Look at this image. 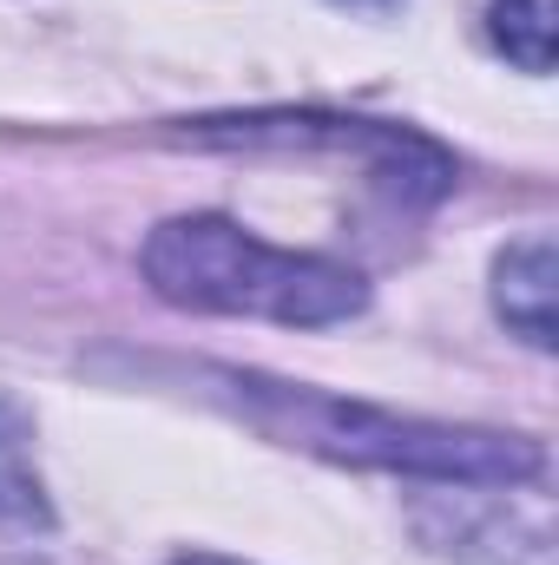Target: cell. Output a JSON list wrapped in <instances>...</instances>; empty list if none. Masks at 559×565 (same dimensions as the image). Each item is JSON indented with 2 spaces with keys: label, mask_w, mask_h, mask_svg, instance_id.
Masks as SVG:
<instances>
[{
  "label": "cell",
  "mask_w": 559,
  "mask_h": 565,
  "mask_svg": "<svg viewBox=\"0 0 559 565\" xmlns=\"http://www.w3.org/2000/svg\"><path fill=\"white\" fill-rule=\"evenodd\" d=\"M0 520H46V500H40V480L27 467V422L13 402H0Z\"/></svg>",
  "instance_id": "6"
},
{
  "label": "cell",
  "mask_w": 559,
  "mask_h": 565,
  "mask_svg": "<svg viewBox=\"0 0 559 565\" xmlns=\"http://www.w3.org/2000/svg\"><path fill=\"white\" fill-rule=\"evenodd\" d=\"M211 139L303 145V139H323V119H251V126H238V132H211ZM329 145L376 158L402 198H441V191L454 184V164H447V158H441L428 139H409V132H382V126H329Z\"/></svg>",
  "instance_id": "3"
},
{
  "label": "cell",
  "mask_w": 559,
  "mask_h": 565,
  "mask_svg": "<svg viewBox=\"0 0 559 565\" xmlns=\"http://www.w3.org/2000/svg\"><path fill=\"white\" fill-rule=\"evenodd\" d=\"M145 277L178 309L264 316L283 329H323L362 309V277L329 257L271 250L224 217H171L145 244Z\"/></svg>",
  "instance_id": "1"
},
{
  "label": "cell",
  "mask_w": 559,
  "mask_h": 565,
  "mask_svg": "<svg viewBox=\"0 0 559 565\" xmlns=\"http://www.w3.org/2000/svg\"><path fill=\"white\" fill-rule=\"evenodd\" d=\"M487 26H494V46L514 66H527V73L553 66V0H494Z\"/></svg>",
  "instance_id": "5"
},
{
  "label": "cell",
  "mask_w": 559,
  "mask_h": 565,
  "mask_svg": "<svg viewBox=\"0 0 559 565\" xmlns=\"http://www.w3.org/2000/svg\"><path fill=\"white\" fill-rule=\"evenodd\" d=\"M178 565H231V559H178Z\"/></svg>",
  "instance_id": "7"
},
{
  "label": "cell",
  "mask_w": 559,
  "mask_h": 565,
  "mask_svg": "<svg viewBox=\"0 0 559 565\" xmlns=\"http://www.w3.org/2000/svg\"><path fill=\"white\" fill-rule=\"evenodd\" d=\"M494 277H500L494 302H500L507 329L527 335L534 349H553V244H547V237L514 244Z\"/></svg>",
  "instance_id": "4"
},
{
  "label": "cell",
  "mask_w": 559,
  "mask_h": 565,
  "mask_svg": "<svg viewBox=\"0 0 559 565\" xmlns=\"http://www.w3.org/2000/svg\"><path fill=\"white\" fill-rule=\"evenodd\" d=\"M224 388H238V408H251V422L303 440L316 454L336 460H369L389 473H441V480H534L540 473V447L507 440V434H474V427H441V422H402L342 395H316V388H283L264 375H218Z\"/></svg>",
  "instance_id": "2"
}]
</instances>
